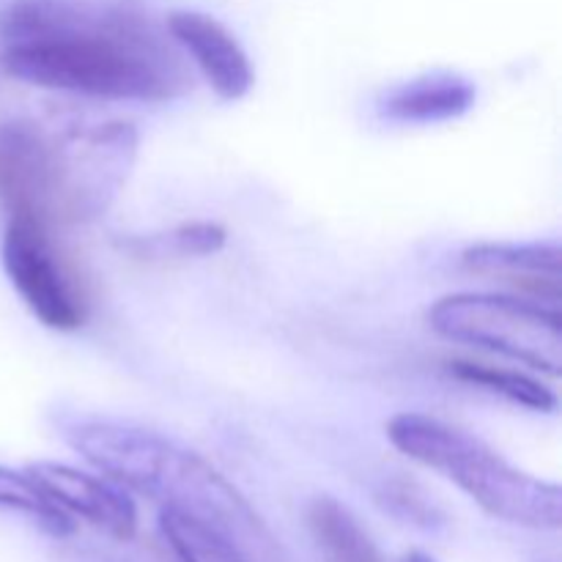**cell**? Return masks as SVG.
<instances>
[{
    "label": "cell",
    "instance_id": "18",
    "mask_svg": "<svg viewBox=\"0 0 562 562\" xmlns=\"http://www.w3.org/2000/svg\"><path fill=\"white\" fill-rule=\"evenodd\" d=\"M398 562H437V560L426 552H409V554H404Z\"/></svg>",
    "mask_w": 562,
    "mask_h": 562
},
{
    "label": "cell",
    "instance_id": "6",
    "mask_svg": "<svg viewBox=\"0 0 562 562\" xmlns=\"http://www.w3.org/2000/svg\"><path fill=\"white\" fill-rule=\"evenodd\" d=\"M0 258L11 289L38 324L55 333H75L86 324L82 291L60 258L47 223L33 217L5 220Z\"/></svg>",
    "mask_w": 562,
    "mask_h": 562
},
{
    "label": "cell",
    "instance_id": "16",
    "mask_svg": "<svg viewBox=\"0 0 562 562\" xmlns=\"http://www.w3.org/2000/svg\"><path fill=\"white\" fill-rule=\"evenodd\" d=\"M0 508L14 510L36 521L44 532L60 538L75 530V519L64 514L47 494L42 492L27 470L0 464Z\"/></svg>",
    "mask_w": 562,
    "mask_h": 562
},
{
    "label": "cell",
    "instance_id": "12",
    "mask_svg": "<svg viewBox=\"0 0 562 562\" xmlns=\"http://www.w3.org/2000/svg\"><path fill=\"white\" fill-rule=\"evenodd\" d=\"M307 525L327 562H382L376 543L355 514L335 497H316L307 508Z\"/></svg>",
    "mask_w": 562,
    "mask_h": 562
},
{
    "label": "cell",
    "instance_id": "4",
    "mask_svg": "<svg viewBox=\"0 0 562 562\" xmlns=\"http://www.w3.org/2000/svg\"><path fill=\"white\" fill-rule=\"evenodd\" d=\"M428 327L445 340L492 351L530 371H562L560 305L494 291H456L428 307Z\"/></svg>",
    "mask_w": 562,
    "mask_h": 562
},
{
    "label": "cell",
    "instance_id": "5",
    "mask_svg": "<svg viewBox=\"0 0 562 562\" xmlns=\"http://www.w3.org/2000/svg\"><path fill=\"white\" fill-rule=\"evenodd\" d=\"M140 137L126 121L75 124L49 135V223L102 220L130 181Z\"/></svg>",
    "mask_w": 562,
    "mask_h": 562
},
{
    "label": "cell",
    "instance_id": "13",
    "mask_svg": "<svg viewBox=\"0 0 562 562\" xmlns=\"http://www.w3.org/2000/svg\"><path fill=\"white\" fill-rule=\"evenodd\" d=\"M228 245V231L220 223L198 220V223H181L170 231L143 236H124L115 247L130 252L140 261H184V258L217 256Z\"/></svg>",
    "mask_w": 562,
    "mask_h": 562
},
{
    "label": "cell",
    "instance_id": "8",
    "mask_svg": "<svg viewBox=\"0 0 562 562\" xmlns=\"http://www.w3.org/2000/svg\"><path fill=\"white\" fill-rule=\"evenodd\" d=\"M0 209L5 220L49 223V132L36 121H0Z\"/></svg>",
    "mask_w": 562,
    "mask_h": 562
},
{
    "label": "cell",
    "instance_id": "10",
    "mask_svg": "<svg viewBox=\"0 0 562 562\" xmlns=\"http://www.w3.org/2000/svg\"><path fill=\"white\" fill-rule=\"evenodd\" d=\"M461 267L472 274L521 285L538 302L560 305L562 250L558 241H481L461 252Z\"/></svg>",
    "mask_w": 562,
    "mask_h": 562
},
{
    "label": "cell",
    "instance_id": "3",
    "mask_svg": "<svg viewBox=\"0 0 562 562\" xmlns=\"http://www.w3.org/2000/svg\"><path fill=\"white\" fill-rule=\"evenodd\" d=\"M398 453L459 486L488 516L530 530H560L562 488L510 464L467 428L423 412H401L387 423Z\"/></svg>",
    "mask_w": 562,
    "mask_h": 562
},
{
    "label": "cell",
    "instance_id": "7",
    "mask_svg": "<svg viewBox=\"0 0 562 562\" xmlns=\"http://www.w3.org/2000/svg\"><path fill=\"white\" fill-rule=\"evenodd\" d=\"M33 481L69 519H82L115 541H130L137 532V505L124 486L108 475L77 470L60 461L27 464Z\"/></svg>",
    "mask_w": 562,
    "mask_h": 562
},
{
    "label": "cell",
    "instance_id": "1",
    "mask_svg": "<svg viewBox=\"0 0 562 562\" xmlns=\"http://www.w3.org/2000/svg\"><path fill=\"white\" fill-rule=\"evenodd\" d=\"M3 38L5 71L27 86L110 102H173L192 88L176 42L130 11L20 0Z\"/></svg>",
    "mask_w": 562,
    "mask_h": 562
},
{
    "label": "cell",
    "instance_id": "14",
    "mask_svg": "<svg viewBox=\"0 0 562 562\" xmlns=\"http://www.w3.org/2000/svg\"><path fill=\"white\" fill-rule=\"evenodd\" d=\"M445 368H448V373L456 382L486 390V393L505 398L508 404L525 406L530 412H543V415L558 409V395H554V390H549L541 379L530 376L525 371H516V368L488 366V362L475 360H453Z\"/></svg>",
    "mask_w": 562,
    "mask_h": 562
},
{
    "label": "cell",
    "instance_id": "2",
    "mask_svg": "<svg viewBox=\"0 0 562 562\" xmlns=\"http://www.w3.org/2000/svg\"><path fill=\"white\" fill-rule=\"evenodd\" d=\"M60 437L119 486L223 532L250 562H285L283 549L245 494L179 439L91 415L60 420Z\"/></svg>",
    "mask_w": 562,
    "mask_h": 562
},
{
    "label": "cell",
    "instance_id": "17",
    "mask_svg": "<svg viewBox=\"0 0 562 562\" xmlns=\"http://www.w3.org/2000/svg\"><path fill=\"white\" fill-rule=\"evenodd\" d=\"M382 503L384 508L393 510L395 516H401L404 521H412V525L420 527H437L442 525V510L426 497L420 486H415L412 481H387L382 488Z\"/></svg>",
    "mask_w": 562,
    "mask_h": 562
},
{
    "label": "cell",
    "instance_id": "11",
    "mask_svg": "<svg viewBox=\"0 0 562 562\" xmlns=\"http://www.w3.org/2000/svg\"><path fill=\"white\" fill-rule=\"evenodd\" d=\"M477 102V86L459 71H426L398 82L379 99V115L390 124L434 126L464 119Z\"/></svg>",
    "mask_w": 562,
    "mask_h": 562
},
{
    "label": "cell",
    "instance_id": "15",
    "mask_svg": "<svg viewBox=\"0 0 562 562\" xmlns=\"http://www.w3.org/2000/svg\"><path fill=\"white\" fill-rule=\"evenodd\" d=\"M159 530L179 562H250L223 532L179 510L162 508Z\"/></svg>",
    "mask_w": 562,
    "mask_h": 562
},
{
    "label": "cell",
    "instance_id": "9",
    "mask_svg": "<svg viewBox=\"0 0 562 562\" xmlns=\"http://www.w3.org/2000/svg\"><path fill=\"white\" fill-rule=\"evenodd\" d=\"M168 33L176 47L184 49L223 102H239L256 86L250 55L239 38L220 20L203 11H173L168 16Z\"/></svg>",
    "mask_w": 562,
    "mask_h": 562
}]
</instances>
